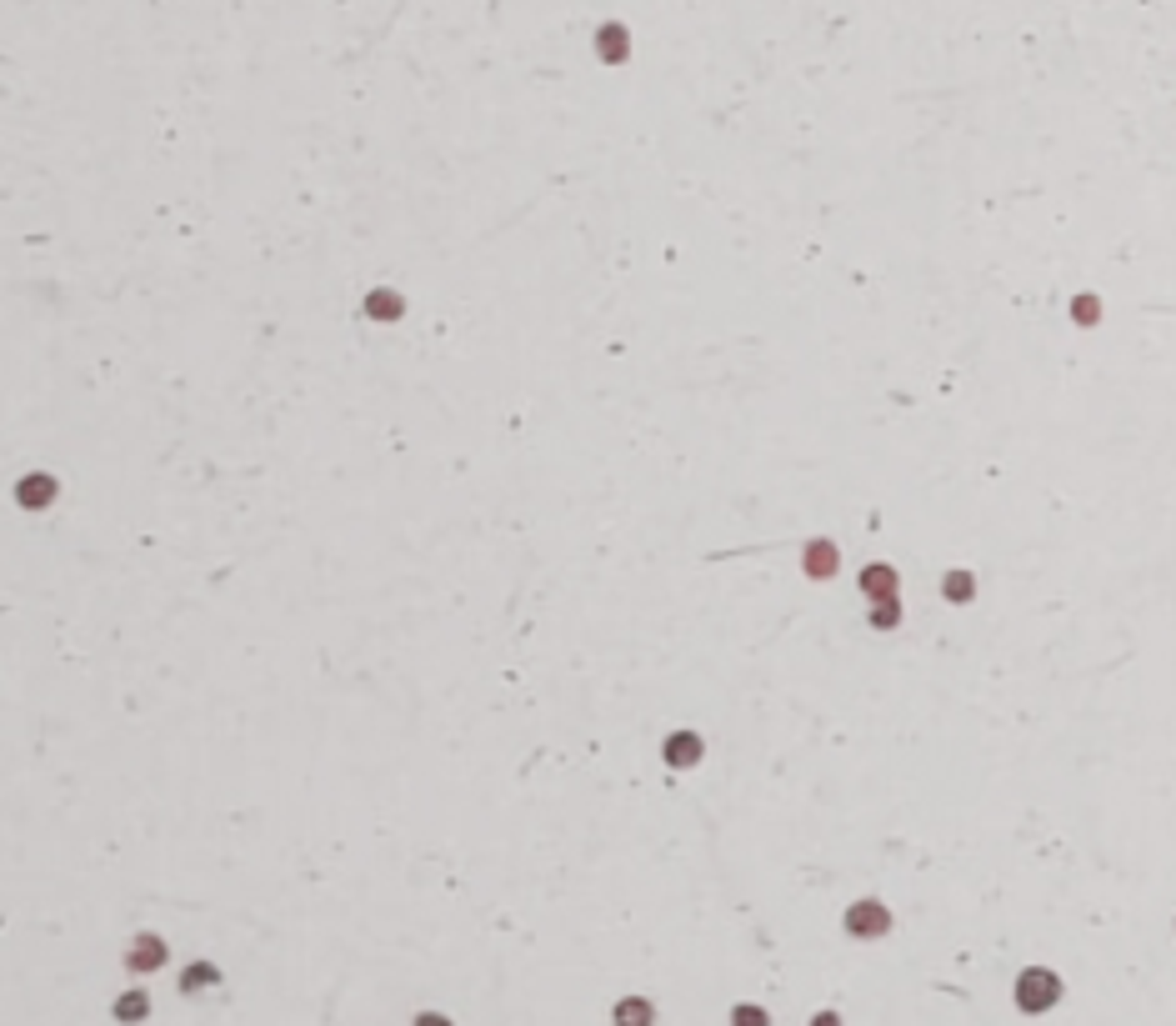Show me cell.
<instances>
[{
  "mask_svg": "<svg viewBox=\"0 0 1176 1026\" xmlns=\"http://www.w3.org/2000/svg\"><path fill=\"white\" fill-rule=\"evenodd\" d=\"M1056 976H1047V972H1026L1022 976V987H1016V1001H1022V1012H1047L1051 1001H1056Z\"/></svg>",
  "mask_w": 1176,
  "mask_h": 1026,
  "instance_id": "6da1fadb",
  "label": "cell"
},
{
  "mask_svg": "<svg viewBox=\"0 0 1176 1026\" xmlns=\"http://www.w3.org/2000/svg\"><path fill=\"white\" fill-rule=\"evenodd\" d=\"M126 966L130 972H161L165 966V937H155V931H140L136 941H130V951H126Z\"/></svg>",
  "mask_w": 1176,
  "mask_h": 1026,
  "instance_id": "7a4b0ae2",
  "label": "cell"
},
{
  "mask_svg": "<svg viewBox=\"0 0 1176 1026\" xmlns=\"http://www.w3.org/2000/svg\"><path fill=\"white\" fill-rule=\"evenodd\" d=\"M611 1022L616 1026H651L656 1022V1006H651L646 997H621L616 1012H611Z\"/></svg>",
  "mask_w": 1176,
  "mask_h": 1026,
  "instance_id": "3957f363",
  "label": "cell"
},
{
  "mask_svg": "<svg viewBox=\"0 0 1176 1026\" xmlns=\"http://www.w3.org/2000/svg\"><path fill=\"white\" fill-rule=\"evenodd\" d=\"M847 926L856 931V937H876V931H886V926H891V916H886L876 901H861L856 912L847 916Z\"/></svg>",
  "mask_w": 1176,
  "mask_h": 1026,
  "instance_id": "277c9868",
  "label": "cell"
},
{
  "mask_svg": "<svg viewBox=\"0 0 1176 1026\" xmlns=\"http://www.w3.org/2000/svg\"><path fill=\"white\" fill-rule=\"evenodd\" d=\"M666 761L671 766H696V761H701V736L696 731H676L666 741Z\"/></svg>",
  "mask_w": 1176,
  "mask_h": 1026,
  "instance_id": "5b68a950",
  "label": "cell"
},
{
  "mask_svg": "<svg viewBox=\"0 0 1176 1026\" xmlns=\"http://www.w3.org/2000/svg\"><path fill=\"white\" fill-rule=\"evenodd\" d=\"M146 1016H151V997H146V991H126V997L115 1001V1022L136 1026V1022H146Z\"/></svg>",
  "mask_w": 1176,
  "mask_h": 1026,
  "instance_id": "8992f818",
  "label": "cell"
},
{
  "mask_svg": "<svg viewBox=\"0 0 1176 1026\" xmlns=\"http://www.w3.org/2000/svg\"><path fill=\"white\" fill-rule=\"evenodd\" d=\"M401 311H405V301H401L396 291H371V296H366V316H371V321H396Z\"/></svg>",
  "mask_w": 1176,
  "mask_h": 1026,
  "instance_id": "52a82bcc",
  "label": "cell"
},
{
  "mask_svg": "<svg viewBox=\"0 0 1176 1026\" xmlns=\"http://www.w3.org/2000/svg\"><path fill=\"white\" fill-rule=\"evenodd\" d=\"M596 51H601V61H626V26H601Z\"/></svg>",
  "mask_w": 1176,
  "mask_h": 1026,
  "instance_id": "ba28073f",
  "label": "cell"
},
{
  "mask_svg": "<svg viewBox=\"0 0 1176 1026\" xmlns=\"http://www.w3.org/2000/svg\"><path fill=\"white\" fill-rule=\"evenodd\" d=\"M215 981H221V972H215L211 962H190V966H186V976H180V991H186V997H190V991H201V987H215Z\"/></svg>",
  "mask_w": 1176,
  "mask_h": 1026,
  "instance_id": "9c48e42d",
  "label": "cell"
},
{
  "mask_svg": "<svg viewBox=\"0 0 1176 1026\" xmlns=\"http://www.w3.org/2000/svg\"><path fill=\"white\" fill-rule=\"evenodd\" d=\"M51 496H55L51 476H30V481L21 486V501H26V506H40V501H51Z\"/></svg>",
  "mask_w": 1176,
  "mask_h": 1026,
  "instance_id": "30bf717a",
  "label": "cell"
},
{
  "mask_svg": "<svg viewBox=\"0 0 1176 1026\" xmlns=\"http://www.w3.org/2000/svg\"><path fill=\"white\" fill-rule=\"evenodd\" d=\"M731 1026H771V1016L761 1012L756 1001H741V1006L731 1012Z\"/></svg>",
  "mask_w": 1176,
  "mask_h": 1026,
  "instance_id": "8fae6325",
  "label": "cell"
},
{
  "mask_svg": "<svg viewBox=\"0 0 1176 1026\" xmlns=\"http://www.w3.org/2000/svg\"><path fill=\"white\" fill-rule=\"evenodd\" d=\"M416 1026H451V1022H446L441 1012H421V1016H416Z\"/></svg>",
  "mask_w": 1176,
  "mask_h": 1026,
  "instance_id": "7c38bea8",
  "label": "cell"
},
{
  "mask_svg": "<svg viewBox=\"0 0 1176 1026\" xmlns=\"http://www.w3.org/2000/svg\"><path fill=\"white\" fill-rule=\"evenodd\" d=\"M811 1026H841V1022H836L831 1012H822V1016H816V1022H811Z\"/></svg>",
  "mask_w": 1176,
  "mask_h": 1026,
  "instance_id": "4fadbf2b",
  "label": "cell"
}]
</instances>
